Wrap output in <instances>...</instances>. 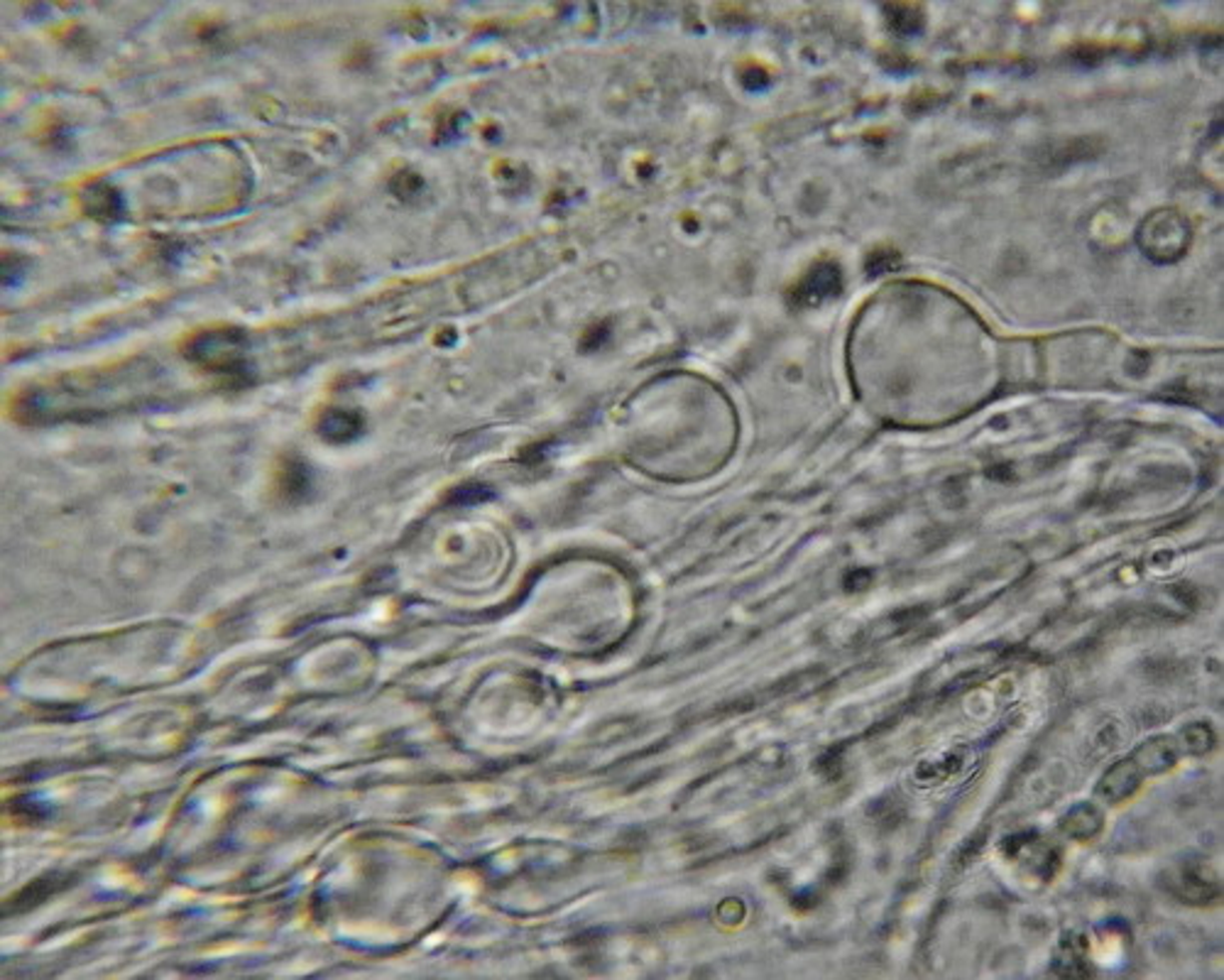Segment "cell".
Masks as SVG:
<instances>
[{
    "mask_svg": "<svg viewBox=\"0 0 1224 980\" xmlns=\"http://www.w3.org/2000/svg\"><path fill=\"white\" fill-rule=\"evenodd\" d=\"M838 290H841V273H838L836 265L823 263L806 275L804 283L794 290L791 300L801 307H811L833 297Z\"/></svg>",
    "mask_w": 1224,
    "mask_h": 980,
    "instance_id": "cell-2",
    "label": "cell"
},
{
    "mask_svg": "<svg viewBox=\"0 0 1224 980\" xmlns=\"http://www.w3.org/2000/svg\"><path fill=\"white\" fill-rule=\"evenodd\" d=\"M86 214L99 221H118L123 216V197L111 184L96 182L84 192Z\"/></svg>",
    "mask_w": 1224,
    "mask_h": 980,
    "instance_id": "cell-3",
    "label": "cell"
},
{
    "mask_svg": "<svg viewBox=\"0 0 1224 980\" xmlns=\"http://www.w3.org/2000/svg\"><path fill=\"white\" fill-rule=\"evenodd\" d=\"M184 356L211 376L224 378L231 386L243 388L251 383V363H248V336L241 329H206L194 334L184 346Z\"/></svg>",
    "mask_w": 1224,
    "mask_h": 980,
    "instance_id": "cell-1",
    "label": "cell"
},
{
    "mask_svg": "<svg viewBox=\"0 0 1224 980\" xmlns=\"http://www.w3.org/2000/svg\"><path fill=\"white\" fill-rule=\"evenodd\" d=\"M360 427L362 420L355 413H348V410H331V413L321 417L318 432H321V437H326L328 442H350V439L360 435Z\"/></svg>",
    "mask_w": 1224,
    "mask_h": 980,
    "instance_id": "cell-4",
    "label": "cell"
},
{
    "mask_svg": "<svg viewBox=\"0 0 1224 980\" xmlns=\"http://www.w3.org/2000/svg\"><path fill=\"white\" fill-rule=\"evenodd\" d=\"M280 479H282V484H280L282 495L300 497L302 492L308 489V474H306V469L300 462H290V464H287L285 469H282Z\"/></svg>",
    "mask_w": 1224,
    "mask_h": 980,
    "instance_id": "cell-5",
    "label": "cell"
}]
</instances>
